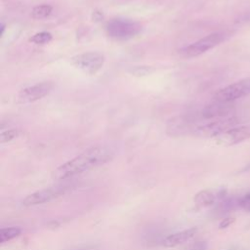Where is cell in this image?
<instances>
[{"label": "cell", "instance_id": "obj_12", "mask_svg": "<svg viewBox=\"0 0 250 250\" xmlns=\"http://www.w3.org/2000/svg\"><path fill=\"white\" fill-rule=\"evenodd\" d=\"M189 121L185 119L184 116H179L171 119L167 125V133L170 136H182L185 132L192 130L188 125ZM193 131V130H192Z\"/></svg>", "mask_w": 250, "mask_h": 250}, {"label": "cell", "instance_id": "obj_16", "mask_svg": "<svg viewBox=\"0 0 250 250\" xmlns=\"http://www.w3.org/2000/svg\"><path fill=\"white\" fill-rule=\"evenodd\" d=\"M52 34L50 32H46V31H41L38 33H35L29 40L34 43V44H47L52 40Z\"/></svg>", "mask_w": 250, "mask_h": 250}, {"label": "cell", "instance_id": "obj_2", "mask_svg": "<svg viewBox=\"0 0 250 250\" xmlns=\"http://www.w3.org/2000/svg\"><path fill=\"white\" fill-rule=\"evenodd\" d=\"M238 124L239 118L236 116L216 118L214 121L196 126L193 130V135L201 138H216Z\"/></svg>", "mask_w": 250, "mask_h": 250}, {"label": "cell", "instance_id": "obj_13", "mask_svg": "<svg viewBox=\"0 0 250 250\" xmlns=\"http://www.w3.org/2000/svg\"><path fill=\"white\" fill-rule=\"evenodd\" d=\"M216 195L211 190H201L194 196V202L199 207H207L215 203Z\"/></svg>", "mask_w": 250, "mask_h": 250}, {"label": "cell", "instance_id": "obj_7", "mask_svg": "<svg viewBox=\"0 0 250 250\" xmlns=\"http://www.w3.org/2000/svg\"><path fill=\"white\" fill-rule=\"evenodd\" d=\"M248 95H250V78H244L220 89L214 95V100L232 103L233 101Z\"/></svg>", "mask_w": 250, "mask_h": 250}, {"label": "cell", "instance_id": "obj_15", "mask_svg": "<svg viewBox=\"0 0 250 250\" xmlns=\"http://www.w3.org/2000/svg\"><path fill=\"white\" fill-rule=\"evenodd\" d=\"M52 6L47 5V4H42L35 6L32 11H31V16L35 20H42L50 16L52 13Z\"/></svg>", "mask_w": 250, "mask_h": 250}, {"label": "cell", "instance_id": "obj_17", "mask_svg": "<svg viewBox=\"0 0 250 250\" xmlns=\"http://www.w3.org/2000/svg\"><path fill=\"white\" fill-rule=\"evenodd\" d=\"M20 132L18 129H8L5 131H2L0 134V142L1 144L4 143H8L12 140H14L15 138H17L19 136Z\"/></svg>", "mask_w": 250, "mask_h": 250}, {"label": "cell", "instance_id": "obj_14", "mask_svg": "<svg viewBox=\"0 0 250 250\" xmlns=\"http://www.w3.org/2000/svg\"><path fill=\"white\" fill-rule=\"evenodd\" d=\"M21 229L19 227H10L3 228L0 229V242L5 243L11 241L21 233Z\"/></svg>", "mask_w": 250, "mask_h": 250}, {"label": "cell", "instance_id": "obj_3", "mask_svg": "<svg viewBox=\"0 0 250 250\" xmlns=\"http://www.w3.org/2000/svg\"><path fill=\"white\" fill-rule=\"evenodd\" d=\"M142 29L139 22L127 19H114L106 24V32L115 40H128L136 36Z\"/></svg>", "mask_w": 250, "mask_h": 250}, {"label": "cell", "instance_id": "obj_20", "mask_svg": "<svg viewBox=\"0 0 250 250\" xmlns=\"http://www.w3.org/2000/svg\"><path fill=\"white\" fill-rule=\"evenodd\" d=\"M233 222H234V219H233V218H226V219H224V220L220 223V229H225V228L230 226Z\"/></svg>", "mask_w": 250, "mask_h": 250}, {"label": "cell", "instance_id": "obj_6", "mask_svg": "<svg viewBox=\"0 0 250 250\" xmlns=\"http://www.w3.org/2000/svg\"><path fill=\"white\" fill-rule=\"evenodd\" d=\"M69 188L70 187L67 185H58L55 187H50L48 188L37 190L24 197L21 203L23 206L26 207L44 204L62 196L68 190Z\"/></svg>", "mask_w": 250, "mask_h": 250}, {"label": "cell", "instance_id": "obj_4", "mask_svg": "<svg viewBox=\"0 0 250 250\" xmlns=\"http://www.w3.org/2000/svg\"><path fill=\"white\" fill-rule=\"evenodd\" d=\"M104 56L100 52H86L73 56L70 59L74 67L87 74H95L104 65Z\"/></svg>", "mask_w": 250, "mask_h": 250}, {"label": "cell", "instance_id": "obj_11", "mask_svg": "<svg viewBox=\"0 0 250 250\" xmlns=\"http://www.w3.org/2000/svg\"><path fill=\"white\" fill-rule=\"evenodd\" d=\"M197 231L196 228H190L188 229H184L175 233H172L164 238L163 240V246L166 248H174L177 247L187 241H188L190 238H192Z\"/></svg>", "mask_w": 250, "mask_h": 250}, {"label": "cell", "instance_id": "obj_19", "mask_svg": "<svg viewBox=\"0 0 250 250\" xmlns=\"http://www.w3.org/2000/svg\"><path fill=\"white\" fill-rule=\"evenodd\" d=\"M207 242L203 240H198L193 242L188 247V250H206L207 249Z\"/></svg>", "mask_w": 250, "mask_h": 250}, {"label": "cell", "instance_id": "obj_5", "mask_svg": "<svg viewBox=\"0 0 250 250\" xmlns=\"http://www.w3.org/2000/svg\"><path fill=\"white\" fill-rule=\"evenodd\" d=\"M225 38L223 32H213L207 36L193 42L182 50V55L185 58H194L202 55L208 50L219 45Z\"/></svg>", "mask_w": 250, "mask_h": 250}, {"label": "cell", "instance_id": "obj_10", "mask_svg": "<svg viewBox=\"0 0 250 250\" xmlns=\"http://www.w3.org/2000/svg\"><path fill=\"white\" fill-rule=\"evenodd\" d=\"M234 109V104L232 103L219 102L215 101L214 103L207 104L201 111V114L206 119L221 118L226 117L230 114Z\"/></svg>", "mask_w": 250, "mask_h": 250}, {"label": "cell", "instance_id": "obj_1", "mask_svg": "<svg viewBox=\"0 0 250 250\" xmlns=\"http://www.w3.org/2000/svg\"><path fill=\"white\" fill-rule=\"evenodd\" d=\"M112 155V151L105 146L90 147L58 167L54 171V178L57 180L70 179L106 163Z\"/></svg>", "mask_w": 250, "mask_h": 250}, {"label": "cell", "instance_id": "obj_18", "mask_svg": "<svg viewBox=\"0 0 250 250\" xmlns=\"http://www.w3.org/2000/svg\"><path fill=\"white\" fill-rule=\"evenodd\" d=\"M238 206L243 210L250 212V192L246 193L238 199Z\"/></svg>", "mask_w": 250, "mask_h": 250}, {"label": "cell", "instance_id": "obj_9", "mask_svg": "<svg viewBox=\"0 0 250 250\" xmlns=\"http://www.w3.org/2000/svg\"><path fill=\"white\" fill-rule=\"evenodd\" d=\"M53 89L51 82H41L22 89L18 95L21 104H30L47 96Z\"/></svg>", "mask_w": 250, "mask_h": 250}, {"label": "cell", "instance_id": "obj_8", "mask_svg": "<svg viewBox=\"0 0 250 250\" xmlns=\"http://www.w3.org/2000/svg\"><path fill=\"white\" fill-rule=\"evenodd\" d=\"M250 139V123L237 125L215 138L221 146H234Z\"/></svg>", "mask_w": 250, "mask_h": 250}]
</instances>
